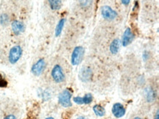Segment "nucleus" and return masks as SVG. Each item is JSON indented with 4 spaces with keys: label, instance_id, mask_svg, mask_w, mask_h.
I'll list each match as a JSON object with an SVG mask.
<instances>
[{
    "label": "nucleus",
    "instance_id": "obj_1",
    "mask_svg": "<svg viewBox=\"0 0 159 119\" xmlns=\"http://www.w3.org/2000/svg\"><path fill=\"white\" fill-rule=\"evenodd\" d=\"M84 55V49L83 46L75 47L71 55V63L73 65H78L81 63Z\"/></svg>",
    "mask_w": 159,
    "mask_h": 119
},
{
    "label": "nucleus",
    "instance_id": "obj_2",
    "mask_svg": "<svg viewBox=\"0 0 159 119\" xmlns=\"http://www.w3.org/2000/svg\"><path fill=\"white\" fill-rule=\"evenodd\" d=\"M71 97H72V93H71L70 90L67 88L59 95V103L64 107H70L72 106V103H71L70 101Z\"/></svg>",
    "mask_w": 159,
    "mask_h": 119
},
{
    "label": "nucleus",
    "instance_id": "obj_3",
    "mask_svg": "<svg viewBox=\"0 0 159 119\" xmlns=\"http://www.w3.org/2000/svg\"><path fill=\"white\" fill-rule=\"evenodd\" d=\"M22 53H23V50H22V48L20 46H15L12 47L11 50H10L9 56H8L9 62L11 64H16L21 57Z\"/></svg>",
    "mask_w": 159,
    "mask_h": 119
},
{
    "label": "nucleus",
    "instance_id": "obj_4",
    "mask_svg": "<svg viewBox=\"0 0 159 119\" xmlns=\"http://www.w3.org/2000/svg\"><path fill=\"white\" fill-rule=\"evenodd\" d=\"M52 77L54 81L57 83H61L65 81V76L62 67L60 65H54L52 71Z\"/></svg>",
    "mask_w": 159,
    "mask_h": 119
},
{
    "label": "nucleus",
    "instance_id": "obj_5",
    "mask_svg": "<svg viewBox=\"0 0 159 119\" xmlns=\"http://www.w3.org/2000/svg\"><path fill=\"white\" fill-rule=\"evenodd\" d=\"M101 15L103 18L108 21H111V20L115 19L117 17V13L115 10H113L109 6L105 5L101 7Z\"/></svg>",
    "mask_w": 159,
    "mask_h": 119
},
{
    "label": "nucleus",
    "instance_id": "obj_6",
    "mask_svg": "<svg viewBox=\"0 0 159 119\" xmlns=\"http://www.w3.org/2000/svg\"><path fill=\"white\" fill-rule=\"evenodd\" d=\"M46 61H45L44 59L41 58L38 60L32 65L31 69L32 73L33 74L34 76H36V77L40 76L43 73L45 69H46Z\"/></svg>",
    "mask_w": 159,
    "mask_h": 119
},
{
    "label": "nucleus",
    "instance_id": "obj_7",
    "mask_svg": "<svg viewBox=\"0 0 159 119\" xmlns=\"http://www.w3.org/2000/svg\"><path fill=\"white\" fill-rule=\"evenodd\" d=\"M79 77L81 81L84 82V83H88L91 80L92 77H93V71H92L90 68L84 67L81 69Z\"/></svg>",
    "mask_w": 159,
    "mask_h": 119
},
{
    "label": "nucleus",
    "instance_id": "obj_8",
    "mask_svg": "<svg viewBox=\"0 0 159 119\" xmlns=\"http://www.w3.org/2000/svg\"><path fill=\"white\" fill-rule=\"evenodd\" d=\"M134 39V35L132 32L130 28L128 27L124 32L123 36V39H122V44H123V46L126 47L128 46V45H130L133 42Z\"/></svg>",
    "mask_w": 159,
    "mask_h": 119
},
{
    "label": "nucleus",
    "instance_id": "obj_9",
    "mask_svg": "<svg viewBox=\"0 0 159 119\" xmlns=\"http://www.w3.org/2000/svg\"><path fill=\"white\" fill-rule=\"evenodd\" d=\"M112 113L116 118H120L125 116V109L123 105L120 103H115L112 107Z\"/></svg>",
    "mask_w": 159,
    "mask_h": 119
},
{
    "label": "nucleus",
    "instance_id": "obj_10",
    "mask_svg": "<svg viewBox=\"0 0 159 119\" xmlns=\"http://www.w3.org/2000/svg\"><path fill=\"white\" fill-rule=\"evenodd\" d=\"M11 27L13 33L16 36H19L20 34L24 32V30H25V25H24V24L23 22L18 21V20H15V21L12 22Z\"/></svg>",
    "mask_w": 159,
    "mask_h": 119
},
{
    "label": "nucleus",
    "instance_id": "obj_11",
    "mask_svg": "<svg viewBox=\"0 0 159 119\" xmlns=\"http://www.w3.org/2000/svg\"><path fill=\"white\" fill-rule=\"evenodd\" d=\"M120 44H121V42H120V40L118 38H116L115 40H112L109 46V50L112 55L117 54L120 50Z\"/></svg>",
    "mask_w": 159,
    "mask_h": 119
},
{
    "label": "nucleus",
    "instance_id": "obj_12",
    "mask_svg": "<svg viewBox=\"0 0 159 119\" xmlns=\"http://www.w3.org/2000/svg\"><path fill=\"white\" fill-rule=\"evenodd\" d=\"M145 94H146V99L148 102H152L155 100L156 97L155 91L152 89L151 88H148L145 90Z\"/></svg>",
    "mask_w": 159,
    "mask_h": 119
},
{
    "label": "nucleus",
    "instance_id": "obj_13",
    "mask_svg": "<svg viewBox=\"0 0 159 119\" xmlns=\"http://www.w3.org/2000/svg\"><path fill=\"white\" fill-rule=\"evenodd\" d=\"M65 24V18H62L59 21L57 25L56 28H55V36L59 37L62 33L63 28H64Z\"/></svg>",
    "mask_w": 159,
    "mask_h": 119
},
{
    "label": "nucleus",
    "instance_id": "obj_14",
    "mask_svg": "<svg viewBox=\"0 0 159 119\" xmlns=\"http://www.w3.org/2000/svg\"><path fill=\"white\" fill-rule=\"evenodd\" d=\"M48 3L53 11H58L62 7V0H48Z\"/></svg>",
    "mask_w": 159,
    "mask_h": 119
},
{
    "label": "nucleus",
    "instance_id": "obj_15",
    "mask_svg": "<svg viewBox=\"0 0 159 119\" xmlns=\"http://www.w3.org/2000/svg\"><path fill=\"white\" fill-rule=\"evenodd\" d=\"M93 111H94L95 114L96 115V116L99 117L104 116L106 114V110L104 107H103L102 106L99 105V104H96V105L93 107Z\"/></svg>",
    "mask_w": 159,
    "mask_h": 119
},
{
    "label": "nucleus",
    "instance_id": "obj_16",
    "mask_svg": "<svg viewBox=\"0 0 159 119\" xmlns=\"http://www.w3.org/2000/svg\"><path fill=\"white\" fill-rule=\"evenodd\" d=\"M8 22H9V16L7 14L2 13L0 16V24L2 26L7 25Z\"/></svg>",
    "mask_w": 159,
    "mask_h": 119
},
{
    "label": "nucleus",
    "instance_id": "obj_17",
    "mask_svg": "<svg viewBox=\"0 0 159 119\" xmlns=\"http://www.w3.org/2000/svg\"><path fill=\"white\" fill-rule=\"evenodd\" d=\"M82 98L84 104H89L93 102V96H92L91 93H87Z\"/></svg>",
    "mask_w": 159,
    "mask_h": 119
},
{
    "label": "nucleus",
    "instance_id": "obj_18",
    "mask_svg": "<svg viewBox=\"0 0 159 119\" xmlns=\"http://www.w3.org/2000/svg\"><path fill=\"white\" fill-rule=\"evenodd\" d=\"M73 102L77 104H84L83 98L80 97V96H76V97L73 98Z\"/></svg>",
    "mask_w": 159,
    "mask_h": 119
},
{
    "label": "nucleus",
    "instance_id": "obj_19",
    "mask_svg": "<svg viewBox=\"0 0 159 119\" xmlns=\"http://www.w3.org/2000/svg\"><path fill=\"white\" fill-rule=\"evenodd\" d=\"M142 57H143L144 60L147 61L149 59V57H150V52H149L148 51H144L143 52V55H142Z\"/></svg>",
    "mask_w": 159,
    "mask_h": 119
},
{
    "label": "nucleus",
    "instance_id": "obj_20",
    "mask_svg": "<svg viewBox=\"0 0 159 119\" xmlns=\"http://www.w3.org/2000/svg\"><path fill=\"white\" fill-rule=\"evenodd\" d=\"M7 85V83L6 82L5 79H2V78H0V87L3 88V87H6Z\"/></svg>",
    "mask_w": 159,
    "mask_h": 119
},
{
    "label": "nucleus",
    "instance_id": "obj_21",
    "mask_svg": "<svg viewBox=\"0 0 159 119\" xmlns=\"http://www.w3.org/2000/svg\"><path fill=\"white\" fill-rule=\"evenodd\" d=\"M130 0H121V2L123 3V5H124L125 6H128L129 5Z\"/></svg>",
    "mask_w": 159,
    "mask_h": 119
},
{
    "label": "nucleus",
    "instance_id": "obj_22",
    "mask_svg": "<svg viewBox=\"0 0 159 119\" xmlns=\"http://www.w3.org/2000/svg\"><path fill=\"white\" fill-rule=\"evenodd\" d=\"M4 119H16V118L15 116H13V115H8V116H6Z\"/></svg>",
    "mask_w": 159,
    "mask_h": 119
},
{
    "label": "nucleus",
    "instance_id": "obj_23",
    "mask_svg": "<svg viewBox=\"0 0 159 119\" xmlns=\"http://www.w3.org/2000/svg\"><path fill=\"white\" fill-rule=\"evenodd\" d=\"M154 119H159V112H158V110L157 111L156 116L154 117Z\"/></svg>",
    "mask_w": 159,
    "mask_h": 119
},
{
    "label": "nucleus",
    "instance_id": "obj_24",
    "mask_svg": "<svg viewBox=\"0 0 159 119\" xmlns=\"http://www.w3.org/2000/svg\"><path fill=\"white\" fill-rule=\"evenodd\" d=\"M76 119H86V118H85L84 116H79V117H78V118H77Z\"/></svg>",
    "mask_w": 159,
    "mask_h": 119
},
{
    "label": "nucleus",
    "instance_id": "obj_25",
    "mask_svg": "<svg viewBox=\"0 0 159 119\" xmlns=\"http://www.w3.org/2000/svg\"><path fill=\"white\" fill-rule=\"evenodd\" d=\"M46 119H54L53 117H48V118H46Z\"/></svg>",
    "mask_w": 159,
    "mask_h": 119
},
{
    "label": "nucleus",
    "instance_id": "obj_26",
    "mask_svg": "<svg viewBox=\"0 0 159 119\" xmlns=\"http://www.w3.org/2000/svg\"><path fill=\"white\" fill-rule=\"evenodd\" d=\"M134 119H142V118H139V117H135Z\"/></svg>",
    "mask_w": 159,
    "mask_h": 119
},
{
    "label": "nucleus",
    "instance_id": "obj_27",
    "mask_svg": "<svg viewBox=\"0 0 159 119\" xmlns=\"http://www.w3.org/2000/svg\"><path fill=\"white\" fill-rule=\"evenodd\" d=\"M0 78H2V77H0Z\"/></svg>",
    "mask_w": 159,
    "mask_h": 119
},
{
    "label": "nucleus",
    "instance_id": "obj_28",
    "mask_svg": "<svg viewBox=\"0 0 159 119\" xmlns=\"http://www.w3.org/2000/svg\"><path fill=\"white\" fill-rule=\"evenodd\" d=\"M29 119H30V118H29Z\"/></svg>",
    "mask_w": 159,
    "mask_h": 119
}]
</instances>
